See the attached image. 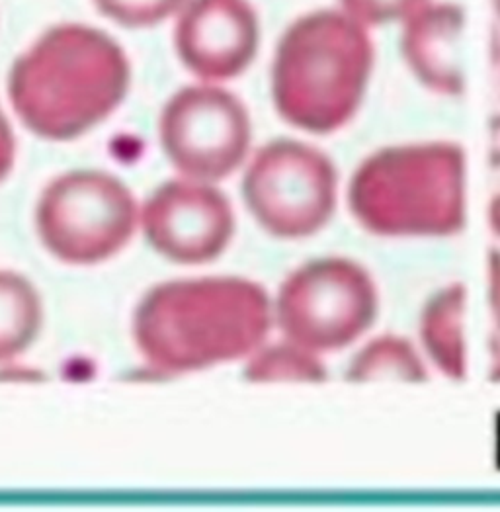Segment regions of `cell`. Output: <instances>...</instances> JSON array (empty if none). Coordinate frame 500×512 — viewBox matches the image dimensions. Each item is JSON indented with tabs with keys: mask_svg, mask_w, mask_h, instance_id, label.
Returning a JSON list of instances; mask_svg holds the SVG:
<instances>
[{
	"mask_svg": "<svg viewBox=\"0 0 500 512\" xmlns=\"http://www.w3.org/2000/svg\"><path fill=\"white\" fill-rule=\"evenodd\" d=\"M266 290L245 278L213 276L155 286L137 305L133 335L163 372H194L252 354L270 331Z\"/></svg>",
	"mask_w": 500,
	"mask_h": 512,
	"instance_id": "obj_1",
	"label": "cell"
},
{
	"mask_svg": "<svg viewBox=\"0 0 500 512\" xmlns=\"http://www.w3.org/2000/svg\"><path fill=\"white\" fill-rule=\"evenodd\" d=\"M131 81L124 49L100 30L65 24L49 30L12 67L8 92L26 128L69 141L104 122Z\"/></svg>",
	"mask_w": 500,
	"mask_h": 512,
	"instance_id": "obj_2",
	"label": "cell"
},
{
	"mask_svg": "<svg viewBox=\"0 0 500 512\" xmlns=\"http://www.w3.org/2000/svg\"><path fill=\"white\" fill-rule=\"evenodd\" d=\"M374 67L370 28L342 8L309 12L278 45L272 69L276 110L293 128L331 135L360 112Z\"/></svg>",
	"mask_w": 500,
	"mask_h": 512,
	"instance_id": "obj_3",
	"label": "cell"
},
{
	"mask_svg": "<svg viewBox=\"0 0 500 512\" xmlns=\"http://www.w3.org/2000/svg\"><path fill=\"white\" fill-rule=\"evenodd\" d=\"M348 208L377 237H452L465 227V151L454 141L383 147L350 178Z\"/></svg>",
	"mask_w": 500,
	"mask_h": 512,
	"instance_id": "obj_4",
	"label": "cell"
},
{
	"mask_svg": "<svg viewBox=\"0 0 500 512\" xmlns=\"http://www.w3.org/2000/svg\"><path fill=\"white\" fill-rule=\"evenodd\" d=\"M372 274L342 256L311 260L284 280L276 319L288 341L313 352H336L364 337L377 319Z\"/></svg>",
	"mask_w": 500,
	"mask_h": 512,
	"instance_id": "obj_5",
	"label": "cell"
},
{
	"mask_svg": "<svg viewBox=\"0 0 500 512\" xmlns=\"http://www.w3.org/2000/svg\"><path fill=\"white\" fill-rule=\"evenodd\" d=\"M137 217V202L120 178L75 171L45 186L36 227L43 247L55 258L67 264H98L129 243Z\"/></svg>",
	"mask_w": 500,
	"mask_h": 512,
	"instance_id": "obj_6",
	"label": "cell"
},
{
	"mask_svg": "<svg viewBox=\"0 0 500 512\" xmlns=\"http://www.w3.org/2000/svg\"><path fill=\"white\" fill-rule=\"evenodd\" d=\"M243 196L252 217L270 235L305 239L333 217L338 172L321 149L295 139H276L250 161Z\"/></svg>",
	"mask_w": 500,
	"mask_h": 512,
	"instance_id": "obj_7",
	"label": "cell"
},
{
	"mask_svg": "<svg viewBox=\"0 0 500 512\" xmlns=\"http://www.w3.org/2000/svg\"><path fill=\"white\" fill-rule=\"evenodd\" d=\"M245 104L219 86H186L168 100L159 137L174 169L192 180L217 182L237 171L250 147Z\"/></svg>",
	"mask_w": 500,
	"mask_h": 512,
	"instance_id": "obj_8",
	"label": "cell"
},
{
	"mask_svg": "<svg viewBox=\"0 0 500 512\" xmlns=\"http://www.w3.org/2000/svg\"><path fill=\"white\" fill-rule=\"evenodd\" d=\"M149 245L176 264H206L223 255L235 233L227 196L202 180H168L141 212Z\"/></svg>",
	"mask_w": 500,
	"mask_h": 512,
	"instance_id": "obj_9",
	"label": "cell"
},
{
	"mask_svg": "<svg viewBox=\"0 0 500 512\" xmlns=\"http://www.w3.org/2000/svg\"><path fill=\"white\" fill-rule=\"evenodd\" d=\"M258 43V18L247 0H190L180 8L174 45L188 71L204 81L245 73Z\"/></svg>",
	"mask_w": 500,
	"mask_h": 512,
	"instance_id": "obj_10",
	"label": "cell"
},
{
	"mask_svg": "<svg viewBox=\"0 0 500 512\" xmlns=\"http://www.w3.org/2000/svg\"><path fill=\"white\" fill-rule=\"evenodd\" d=\"M465 10L452 0H426L401 22V55L426 90L459 98L465 92L461 42Z\"/></svg>",
	"mask_w": 500,
	"mask_h": 512,
	"instance_id": "obj_11",
	"label": "cell"
},
{
	"mask_svg": "<svg viewBox=\"0 0 500 512\" xmlns=\"http://www.w3.org/2000/svg\"><path fill=\"white\" fill-rule=\"evenodd\" d=\"M467 290L454 282L426 301L420 313V341L432 364L454 382L467 380V346L463 315Z\"/></svg>",
	"mask_w": 500,
	"mask_h": 512,
	"instance_id": "obj_12",
	"label": "cell"
},
{
	"mask_svg": "<svg viewBox=\"0 0 500 512\" xmlns=\"http://www.w3.org/2000/svg\"><path fill=\"white\" fill-rule=\"evenodd\" d=\"M42 299L22 274L0 270V362L20 356L42 329Z\"/></svg>",
	"mask_w": 500,
	"mask_h": 512,
	"instance_id": "obj_13",
	"label": "cell"
},
{
	"mask_svg": "<svg viewBox=\"0 0 500 512\" xmlns=\"http://www.w3.org/2000/svg\"><path fill=\"white\" fill-rule=\"evenodd\" d=\"M348 382H426L428 372L411 341L381 335L368 342L346 370Z\"/></svg>",
	"mask_w": 500,
	"mask_h": 512,
	"instance_id": "obj_14",
	"label": "cell"
},
{
	"mask_svg": "<svg viewBox=\"0 0 500 512\" xmlns=\"http://www.w3.org/2000/svg\"><path fill=\"white\" fill-rule=\"evenodd\" d=\"M315 354L292 341L276 344L258 352L245 374L250 382H325L327 368Z\"/></svg>",
	"mask_w": 500,
	"mask_h": 512,
	"instance_id": "obj_15",
	"label": "cell"
},
{
	"mask_svg": "<svg viewBox=\"0 0 500 512\" xmlns=\"http://www.w3.org/2000/svg\"><path fill=\"white\" fill-rule=\"evenodd\" d=\"M98 10L127 28H147L178 12L186 0H94Z\"/></svg>",
	"mask_w": 500,
	"mask_h": 512,
	"instance_id": "obj_16",
	"label": "cell"
},
{
	"mask_svg": "<svg viewBox=\"0 0 500 512\" xmlns=\"http://www.w3.org/2000/svg\"><path fill=\"white\" fill-rule=\"evenodd\" d=\"M424 2L426 0H338V8L374 30L389 24H401Z\"/></svg>",
	"mask_w": 500,
	"mask_h": 512,
	"instance_id": "obj_17",
	"label": "cell"
},
{
	"mask_svg": "<svg viewBox=\"0 0 500 512\" xmlns=\"http://www.w3.org/2000/svg\"><path fill=\"white\" fill-rule=\"evenodd\" d=\"M14 155H16V141L12 135V128L0 110V182L8 176V172L12 171Z\"/></svg>",
	"mask_w": 500,
	"mask_h": 512,
	"instance_id": "obj_18",
	"label": "cell"
},
{
	"mask_svg": "<svg viewBox=\"0 0 500 512\" xmlns=\"http://www.w3.org/2000/svg\"><path fill=\"white\" fill-rule=\"evenodd\" d=\"M489 303L495 315L500 311V251L489 253Z\"/></svg>",
	"mask_w": 500,
	"mask_h": 512,
	"instance_id": "obj_19",
	"label": "cell"
},
{
	"mask_svg": "<svg viewBox=\"0 0 500 512\" xmlns=\"http://www.w3.org/2000/svg\"><path fill=\"white\" fill-rule=\"evenodd\" d=\"M489 165L500 169V114H495L489 124Z\"/></svg>",
	"mask_w": 500,
	"mask_h": 512,
	"instance_id": "obj_20",
	"label": "cell"
},
{
	"mask_svg": "<svg viewBox=\"0 0 500 512\" xmlns=\"http://www.w3.org/2000/svg\"><path fill=\"white\" fill-rule=\"evenodd\" d=\"M491 382H500V341L499 337H493L491 341Z\"/></svg>",
	"mask_w": 500,
	"mask_h": 512,
	"instance_id": "obj_21",
	"label": "cell"
},
{
	"mask_svg": "<svg viewBox=\"0 0 500 512\" xmlns=\"http://www.w3.org/2000/svg\"><path fill=\"white\" fill-rule=\"evenodd\" d=\"M489 223H491V229L493 233L500 237V194L495 196V200L491 202V208H489Z\"/></svg>",
	"mask_w": 500,
	"mask_h": 512,
	"instance_id": "obj_22",
	"label": "cell"
},
{
	"mask_svg": "<svg viewBox=\"0 0 500 512\" xmlns=\"http://www.w3.org/2000/svg\"><path fill=\"white\" fill-rule=\"evenodd\" d=\"M493 8H495V14H497V20L500 22V0H493Z\"/></svg>",
	"mask_w": 500,
	"mask_h": 512,
	"instance_id": "obj_23",
	"label": "cell"
},
{
	"mask_svg": "<svg viewBox=\"0 0 500 512\" xmlns=\"http://www.w3.org/2000/svg\"><path fill=\"white\" fill-rule=\"evenodd\" d=\"M497 317H499V323H500V311H499V315H497Z\"/></svg>",
	"mask_w": 500,
	"mask_h": 512,
	"instance_id": "obj_24",
	"label": "cell"
}]
</instances>
